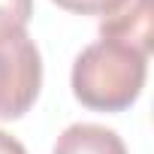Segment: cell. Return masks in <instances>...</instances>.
I'll return each mask as SVG.
<instances>
[{
    "label": "cell",
    "instance_id": "6da1fadb",
    "mask_svg": "<svg viewBox=\"0 0 154 154\" xmlns=\"http://www.w3.org/2000/svg\"><path fill=\"white\" fill-rule=\"evenodd\" d=\"M148 57L124 42L97 39L72 60V94L94 112H124L145 88Z\"/></svg>",
    "mask_w": 154,
    "mask_h": 154
},
{
    "label": "cell",
    "instance_id": "7a4b0ae2",
    "mask_svg": "<svg viewBox=\"0 0 154 154\" xmlns=\"http://www.w3.org/2000/svg\"><path fill=\"white\" fill-rule=\"evenodd\" d=\"M42 57L36 42L24 33L0 39V118H21L39 97Z\"/></svg>",
    "mask_w": 154,
    "mask_h": 154
},
{
    "label": "cell",
    "instance_id": "5b68a950",
    "mask_svg": "<svg viewBox=\"0 0 154 154\" xmlns=\"http://www.w3.org/2000/svg\"><path fill=\"white\" fill-rule=\"evenodd\" d=\"M33 15V0H0V39L24 33Z\"/></svg>",
    "mask_w": 154,
    "mask_h": 154
},
{
    "label": "cell",
    "instance_id": "52a82bcc",
    "mask_svg": "<svg viewBox=\"0 0 154 154\" xmlns=\"http://www.w3.org/2000/svg\"><path fill=\"white\" fill-rule=\"evenodd\" d=\"M0 154H27V148L6 130H0Z\"/></svg>",
    "mask_w": 154,
    "mask_h": 154
},
{
    "label": "cell",
    "instance_id": "277c9868",
    "mask_svg": "<svg viewBox=\"0 0 154 154\" xmlns=\"http://www.w3.org/2000/svg\"><path fill=\"white\" fill-rule=\"evenodd\" d=\"M51 154H127V145L115 130L103 124L79 121V124H69L57 136Z\"/></svg>",
    "mask_w": 154,
    "mask_h": 154
},
{
    "label": "cell",
    "instance_id": "8992f818",
    "mask_svg": "<svg viewBox=\"0 0 154 154\" xmlns=\"http://www.w3.org/2000/svg\"><path fill=\"white\" fill-rule=\"evenodd\" d=\"M51 3H57L60 9L75 12V15H109L124 0H51Z\"/></svg>",
    "mask_w": 154,
    "mask_h": 154
},
{
    "label": "cell",
    "instance_id": "3957f363",
    "mask_svg": "<svg viewBox=\"0 0 154 154\" xmlns=\"http://www.w3.org/2000/svg\"><path fill=\"white\" fill-rule=\"evenodd\" d=\"M151 21H154V3L151 0H124L115 12L103 15L100 39L124 42V45H130V48H136L148 57L151 48H154Z\"/></svg>",
    "mask_w": 154,
    "mask_h": 154
}]
</instances>
